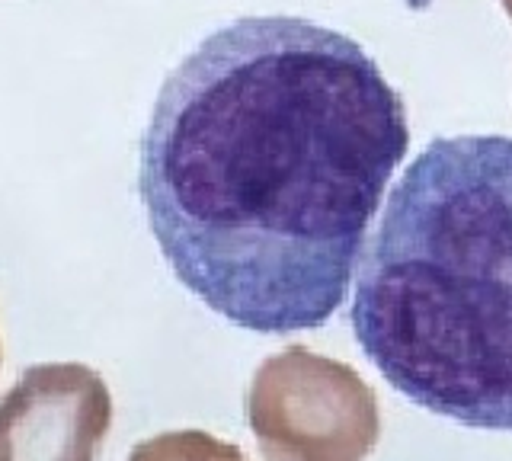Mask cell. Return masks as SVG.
I'll return each instance as SVG.
<instances>
[{
	"mask_svg": "<svg viewBox=\"0 0 512 461\" xmlns=\"http://www.w3.org/2000/svg\"><path fill=\"white\" fill-rule=\"evenodd\" d=\"M407 145L404 100L356 39L240 17L164 77L138 193L160 253L208 308L253 333L314 330L343 305Z\"/></svg>",
	"mask_w": 512,
	"mask_h": 461,
	"instance_id": "obj_1",
	"label": "cell"
},
{
	"mask_svg": "<svg viewBox=\"0 0 512 461\" xmlns=\"http://www.w3.org/2000/svg\"><path fill=\"white\" fill-rule=\"evenodd\" d=\"M352 330L423 410L512 433V138H432L362 257Z\"/></svg>",
	"mask_w": 512,
	"mask_h": 461,
	"instance_id": "obj_2",
	"label": "cell"
},
{
	"mask_svg": "<svg viewBox=\"0 0 512 461\" xmlns=\"http://www.w3.org/2000/svg\"><path fill=\"white\" fill-rule=\"evenodd\" d=\"M247 420L266 461H365L381 433L362 375L308 346H288L256 369Z\"/></svg>",
	"mask_w": 512,
	"mask_h": 461,
	"instance_id": "obj_3",
	"label": "cell"
},
{
	"mask_svg": "<svg viewBox=\"0 0 512 461\" xmlns=\"http://www.w3.org/2000/svg\"><path fill=\"white\" fill-rule=\"evenodd\" d=\"M109 426L100 372L80 362L29 365L0 397V461H93Z\"/></svg>",
	"mask_w": 512,
	"mask_h": 461,
	"instance_id": "obj_4",
	"label": "cell"
},
{
	"mask_svg": "<svg viewBox=\"0 0 512 461\" xmlns=\"http://www.w3.org/2000/svg\"><path fill=\"white\" fill-rule=\"evenodd\" d=\"M128 461H247L237 445H228L202 429H180V433H164L128 455Z\"/></svg>",
	"mask_w": 512,
	"mask_h": 461,
	"instance_id": "obj_5",
	"label": "cell"
},
{
	"mask_svg": "<svg viewBox=\"0 0 512 461\" xmlns=\"http://www.w3.org/2000/svg\"><path fill=\"white\" fill-rule=\"evenodd\" d=\"M503 7H506V13H509V17H512V0H503Z\"/></svg>",
	"mask_w": 512,
	"mask_h": 461,
	"instance_id": "obj_6",
	"label": "cell"
}]
</instances>
